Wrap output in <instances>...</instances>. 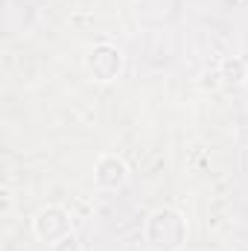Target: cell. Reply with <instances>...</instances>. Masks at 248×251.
Instances as JSON below:
<instances>
[{
  "label": "cell",
  "instance_id": "5b68a950",
  "mask_svg": "<svg viewBox=\"0 0 248 251\" xmlns=\"http://www.w3.org/2000/svg\"><path fill=\"white\" fill-rule=\"evenodd\" d=\"M219 76L228 82V85H243L248 79V67L243 59H225L222 67H219Z\"/></svg>",
  "mask_w": 248,
  "mask_h": 251
},
{
  "label": "cell",
  "instance_id": "6da1fadb",
  "mask_svg": "<svg viewBox=\"0 0 248 251\" xmlns=\"http://www.w3.org/2000/svg\"><path fill=\"white\" fill-rule=\"evenodd\" d=\"M146 243L152 251H178L187 243V222L178 210L158 207L146 219Z\"/></svg>",
  "mask_w": 248,
  "mask_h": 251
},
{
  "label": "cell",
  "instance_id": "3957f363",
  "mask_svg": "<svg viewBox=\"0 0 248 251\" xmlns=\"http://www.w3.org/2000/svg\"><path fill=\"white\" fill-rule=\"evenodd\" d=\"M32 231L44 243H59V240H64L70 234V219H67V213H64L62 207L50 204V207L38 210V216L32 219Z\"/></svg>",
  "mask_w": 248,
  "mask_h": 251
},
{
  "label": "cell",
  "instance_id": "8992f818",
  "mask_svg": "<svg viewBox=\"0 0 248 251\" xmlns=\"http://www.w3.org/2000/svg\"><path fill=\"white\" fill-rule=\"evenodd\" d=\"M53 251H82V246H79V240H76V237H73V231H70L64 240L53 243Z\"/></svg>",
  "mask_w": 248,
  "mask_h": 251
},
{
  "label": "cell",
  "instance_id": "277c9868",
  "mask_svg": "<svg viewBox=\"0 0 248 251\" xmlns=\"http://www.w3.org/2000/svg\"><path fill=\"white\" fill-rule=\"evenodd\" d=\"M94 181L102 190H117L128 181V170L117 155H102L94 167Z\"/></svg>",
  "mask_w": 248,
  "mask_h": 251
},
{
  "label": "cell",
  "instance_id": "7a4b0ae2",
  "mask_svg": "<svg viewBox=\"0 0 248 251\" xmlns=\"http://www.w3.org/2000/svg\"><path fill=\"white\" fill-rule=\"evenodd\" d=\"M85 67H88V73H91L97 82H111V79H117L120 70H123V53H120L114 44H97V47L88 53Z\"/></svg>",
  "mask_w": 248,
  "mask_h": 251
}]
</instances>
